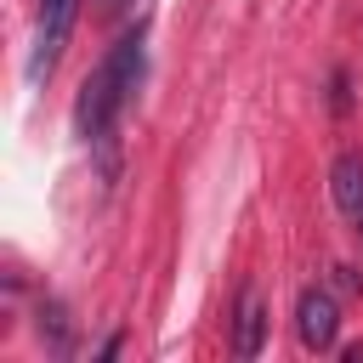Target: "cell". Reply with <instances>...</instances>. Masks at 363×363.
Segmentation results:
<instances>
[{
  "instance_id": "obj_1",
  "label": "cell",
  "mask_w": 363,
  "mask_h": 363,
  "mask_svg": "<svg viewBox=\"0 0 363 363\" xmlns=\"http://www.w3.org/2000/svg\"><path fill=\"white\" fill-rule=\"evenodd\" d=\"M142 62H147V23L125 28V34L102 51V62L85 74V85H79V96H74V136H79V142L96 147V142L113 136L119 113L130 108L136 85H142Z\"/></svg>"
},
{
  "instance_id": "obj_2",
  "label": "cell",
  "mask_w": 363,
  "mask_h": 363,
  "mask_svg": "<svg viewBox=\"0 0 363 363\" xmlns=\"http://www.w3.org/2000/svg\"><path fill=\"white\" fill-rule=\"evenodd\" d=\"M68 28H74V0H40V17H34V51H28V79H34V85L51 79Z\"/></svg>"
},
{
  "instance_id": "obj_3",
  "label": "cell",
  "mask_w": 363,
  "mask_h": 363,
  "mask_svg": "<svg viewBox=\"0 0 363 363\" xmlns=\"http://www.w3.org/2000/svg\"><path fill=\"white\" fill-rule=\"evenodd\" d=\"M295 335H301V346L306 352H329L335 346V335H340V306H335V295L329 289H301V301H295Z\"/></svg>"
},
{
  "instance_id": "obj_4",
  "label": "cell",
  "mask_w": 363,
  "mask_h": 363,
  "mask_svg": "<svg viewBox=\"0 0 363 363\" xmlns=\"http://www.w3.org/2000/svg\"><path fill=\"white\" fill-rule=\"evenodd\" d=\"M329 199H335L340 221L363 238V153H340L329 164Z\"/></svg>"
},
{
  "instance_id": "obj_5",
  "label": "cell",
  "mask_w": 363,
  "mask_h": 363,
  "mask_svg": "<svg viewBox=\"0 0 363 363\" xmlns=\"http://www.w3.org/2000/svg\"><path fill=\"white\" fill-rule=\"evenodd\" d=\"M267 306H261V295L255 289H238V312H233V357H261V346H267Z\"/></svg>"
},
{
  "instance_id": "obj_6",
  "label": "cell",
  "mask_w": 363,
  "mask_h": 363,
  "mask_svg": "<svg viewBox=\"0 0 363 363\" xmlns=\"http://www.w3.org/2000/svg\"><path fill=\"white\" fill-rule=\"evenodd\" d=\"M34 329H40V340H45L51 357H68V346H74V318L62 312V301H40V306H34Z\"/></svg>"
},
{
  "instance_id": "obj_7",
  "label": "cell",
  "mask_w": 363,
  "mask_h": 363,
  "mask_svg": "<svg viewBox=\"0 0 363 363\" xmlns=\"http://www.w3.org/2000/svg\"><path fill=\"white\" fill-rule=\"evenodd\" d=\"M352 108V96H346V74H335V113H346Z\"/></svg>"
},
{
  "instance_id": "obj_8",
  "label": "cell",
  "mask_w": 363,
  "mask_h": 363,
  "mask_svg": "<svg viewBox=\"0 0 363 363\" xmlns=\"http://www.w3.org/2000/svg\"><path fill=\"white\" fill-rule=\"evenodd\" d=\"M108 6H130V0H108Z\"/></svg>"
}]
</instances>
